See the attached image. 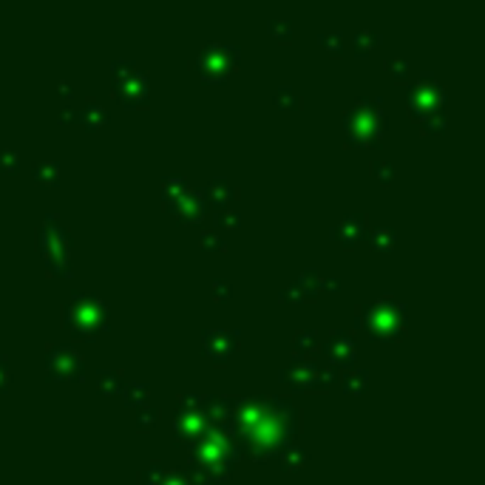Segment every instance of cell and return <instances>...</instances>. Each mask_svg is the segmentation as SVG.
Returning a JSON list of instances; mask_svg holds the SVG:
<instances>
[{"instance_id":"6da1fadb","label":"cell","mask_w":485,"mask_h":485,"mask_svg":"<svg viewBox=\"0 0 485 485\" xmlns=\"http://www.w3.org/2000/svg\"><path fill=\"white\" fill-rule=\"evenodd\" d=\"M298 432V409L289 400H239L230 423V434L239 440V449L256 462H267L293 443Z\"/></svg>"},{"instance_id":"7a4b0ae2","label":"cell","mask_w":485,"mask_h":485,"mask_svg":"<svg viewBox=\"0 0 485 485\" xmlns=\"http://www.w3.org/2000/svg\"><path fill=\"white\" fill-rule=\"evenodd\" d=\"M193 480L196 482H224L230 477L233 462L239 460V443L230 434V429H216L207 425L205 434L193 443Z\"/></svg>"},{"instance_id":"3957f363","label":"cell","mask_w":485,"mask_h":485,"mask_svg":"<svg viewBox=\"0 0 485 485\" xmlns=\"http://www.w3.org/2000/svg\"><path fill=\"white\" fill-rule=\"evenodd\" d=\"M355 326L363 329L369 341H400L406 335V306L395 298H380L361 309L355 315Z\"/></svg>"},{"instance_id":"277c9868","label":"cell","mask_w":485,"mask_h":485,"mask_svg":"<svg viewBox=\"0 0 485 485\" xmlns=\"http://www.w3.org/2000/svg\"><path fill=\"white\" fill-rule=\"evenodd\" d=\"M63 324L74 338L96 341L100 335L108 332V306L103 298L88 296V293L71 296L66 304V313H63Z\"/></svg>"},{"instance_id":"5b68a950","label":"cell","mask_w":485,"mask_h":485,"mask_svg":"<svg viewBox=\"0 0 485 485\" xmlns=\"http://www.w3.org/2000/svg\"><path fill=\"white\" fill-rule=\"evenodd\" d=\"M343 131L349 148H380L386 133V116L380 100H361L343 114Z\"/></svg>"},{"instance_id":"8992f818","label":"cell","mask_w":485,"mask_h":485,"mask_svg":"<svg viewBox=\"0 0 485 485\" xmlns=\"http://www.w3.org/2000/svg\"><path fill=\"white\" fill-rule=\"evenodd\" d=\"M40 253L46 261V273L51 278H71V250H68V233L57 216H49L40 224Z\"/></svg>"},{"instance_id":"52a82bcc","label":"cell","mask_w":485,"mask_h":485,"mask_svg":"<svg viewBox=\"0 0 485 485\" xmlns=\"http://www.w3.org/2000/svg\"><path fill=\"white\" fill-rule=\"evenodd\" d=\"M241 63V49L239 46H224V43H207L202 54L193 60V68L199 71L205 83H227V77L239 68Z\"/></svg>"},{"instance_id":"ba28073f","label":"cell","mask_w":485,"mask_h":485,"mask_svg":"<svg viewBox=\"0 0 485 485\" xmlns=\"http://www.w3.org/2000/svg\"><path fill=\"white\" fill-rule=\"evenodd\" d=\"M445 108V88L434 80V74H420L417 83L409 88V114L417 122L425 114H437Z\"/></svg>"},{"instance_id":"9c48e42d","label":"cell","mask_w":485,"mask_h":485,"mask_svg":"<svg viewBox=\"0 0 485 485\" xmlns=\"http://www.w3.org/2000/svg\"><path fill=\"white\" fill-rule=\"evenodd\" d=\"M207 417L202 409V397H182L179 400V412H176V423H173V432H176V440L185 449H193L205 429H207Z\"/></svg>"},{"instance_id":"30bf717a","label":"cell","mask_w":485,"mask_h":485,"mask_svg":"<svg viewBox=\"0 0 485 485\" xmlns=\"http://www.w3.org/2000/svg\"><path fill=\"white\" fill-rule=\"evenodd\" d=\"M49 380H83L86 378V361L71 346H54L46 355Z\"/></svg>"},{"instance_id":"8fae6325","label":"cell","mask_w":485,"mask_h":485,"mask_svg":"<svg viewBox=\"0 0 485 485\" xmlns=\"http://www.w3.org/2000/svg\"><path fill=\"white\" fill-rule=\"evenodd\" d=\"M202 343H205V355L216 363H227L233 358V352L239 349L241 343V335L236 329H207L202 335Z\"/></svg>"},{"instance_id":"7c38bea8","label":"cell","mask_w":485,"mask_h":485,"mask_svg":"<svg viewBox=\"0 0 485 485\" xmlns=\"http://www.w3.org/2000/svg\"><path fill=\"white\" fill-rule=\"evenodd\" d=\"M324 355H326L329 363L335 366V369H349V366H355V361H358V343L349 332L335 329V332L329 335V341H326Z\"/></svg>"},{"instance_id":"4fadbf2b","label":"cell","mask_w":485,"mask_h":485,"mask_svg":"<svg viewBox=\"0 0 485 485\" xmlns=\"http://www.w3.org/2000/svg\"><path fill=\"white\" fill-rule=\"evenodd\" d=\"M321 369L324 366L315 363V361H306L304 355L296 361V363H289L287 369L281 372V380L289 386V389H318V380H321Z\"/></svg>"},{"instance_id":"5bb4252c","label":"cell","mask_w":485,"mask_h":485,"mask_svg":"<svg viewBox=\"0 0 485 485\" xmlns=\"http://www.w3.org/2000/svg\"><path fill=\"white\" fill-rule=\"evenodd\" d=\"M205 199H202V193L199 190H185L182 196L170 205V210H173V216H176V222L179 224H199L202 219H205Z\"/></svg>"},{"instance_id":"9a60e30c","label":"cell","mask_w":485,"mask_h":485,"mask_svg":"<svg viewBox=\"0 0 485 485\" xmlns=\"http://www.w3.org/2000/svg\"><path fill=\"white\" fill-rule=\"evenodd\" d=\"M114 91H116V96H120V103L125 108H145L148 105V74H142L137 68L122 86H116Z\"/></svg>"},{"instance_id":"2e32d148","label":"cell","mask_w":485,"mask_h":485,"mask_svg":"<svg viewBox=\"0 0 485 485\" xmlns=\"http://www.w3.org/2000/svg\"><path fill=\"white\" fill-rule=\"evenodd\" d=\"M329 239L335 244L352 250L358 247L363 239H366V224H363V216H343L332 230H329Z\"/></svg>"},{"instance_id":"e0dca14e","label":"cell","mask_w":485,"mask_h":485,"mask_svg":"<svg viewBox=\"0 0 485 485\" xmlns=\"http://www.w3.org/2000/svg\"><path fill=\"white\" fill-rule=\"evenodd\" d=\"M202 409H205V417H207L210 425H216V429H230L233 415H236V400L210 397V400H202Z\"/></svg>"},{"instance_id":"ac0fdd59","label":"cell","mask_w":485,"mask_h":485,"mask_svg":"<svg viewBox=\"0 0 485 485\" xmlns=\"http://www.w3.org/2000/svg\"><path fill=\"white\" fill-rule=\"evenodd\" d=\"M199 193H202L205 205L216 207V210H222V207H233V202H236V196H239V190L233 187L227 179H213V182H207L205 190H199Z\"/></svg>"},{"instance_id":"d6986e66","label":"cell","mask_w":485,"mask_h":485,"mask_svg":"<svg viewBox=\"0 0 485 485\" xmlns=\"http://www.w3.org/2000/svg\"><path fill=\"white\" fill-rule=\"evenodd\" d=\"M80 122L88 133H94V131H100V128H105L108 122H111V114H108V108L105 105H100V103H86L83 105V111H80Z\"/></svg>"},{"instance_id":"ffe728a7","label":"cell","mask_w":485,"mask_h":485,"mask_svg":"<svg viewBox=\"0 0 485 485\" xmlns=\"http://www.w3.org/2000/svg\"><path fill=\"white\" fill-rule=\"evenodd\" d=\"M273 460H278V465L284 471H298V469H304V465L309 462V454L304 451V449H298V445H293V443H287L284 449H278V454L273 457Z\"/></svg>"},{"instance_id":"44dd1931","label":"cell","mask_w":485,"mask_h":485,"mask_svg":"<svg viewBox=\"0 0 485 485\" xmlns=\"http://www.w3.org/2000/svg\"><path fill=\"white\" fill-rule=\"evenodd\" d=\"M120 392H122V400H125L128 409H140V406H145V403L150 400V386H148V383H140V380L125 383Z\"/></svg>"},{"instance_id":"7402d4cb","label":"cell","mask_w":485,"mask_h":485,"mask_svg":"<svg viewBox=\"0 0 485 485\" xmlns=\"http://www.w3.org/2000/svg\"><path fill=\"white\" fill-rule=\"evenodd\" d=\"M380 43H383V40H380V34H375V31H369V29H363V31L355 34V40H352V54L358 57V60H366V57H369Z\"/></svg>"},{"instance_id":"603a6c76","label":"cell","mask_w":485,"mask_h":485,"mask_svg":"<svg viewBox=\"0 0 485 485\" xmlns=\"http://www.w3.org/2000/svg\"><path fill=\"white\" fill-rule=\"evenodd\" d=\"M296 284L301 287V296H304V298H318V296H324V276L318 273V270H304Z\"/></svg>"},{"instance_id":"cb8c5ba5","label":"cell","mask_w":485,"mask_h":485,"mask_svg":"<svg viewBox=\"0 0 485 485\" xmlns=\"http://www.w3.org/2000/svg\"><path fill=\"white\" fill-rule=\"evenodd\" d=\"M34 182H37V187H43V190H54L57 185H60V165H57V162H43L40 168L34 170Z\"/></svg>"},{"instance_id":"d4e9b609","label":"cell","mask_w":485,"mask_h":485,"mask_svg":"<svg viewBox=\"0 0 485 485\" xmlns=\"http://www.w3.org/2000/svg\"><path fill=\"white\" fill-rule=\"evenodd\" d=\"M321 343V335H318V329H301V332H296L293 338V352L301 358V355H309V352H315Z\"/></svg>"},{"instance_id":"484cf974","label":"cell","mask_w":485,"mask_h":485,"mask_svg":"<svg viewBox=\"0 0 485 485\" xmlns=\"http://www.w3.org/2000/svg\"><path fill=\"white\" fill-rule=\"evenodd\" d=\"M366 386H369V372H366V369H352V366H349V372L343 378V392L358 397V395L366 392Z\"/></svg>"},{"instance_id":"4316f807","label":"cell","mask_w":485,"mask_h":485,"mask_svg":"<svg viewBox=\"0 0 485 485\" xmlns=\"http://www.w3.org/2000/svg\"><path fill=\"white\" fill-rule=\"evenodd\" d=\"M366 241H369V247L375 250V253H389L397 241V236L389 227H378V230H372V236H366Z\"/></svg>"},{"instance_id":"83f0119b","label":"cell","mask_w":485,"mask_h":485,"mask_svg":"<svg viewBox=\"0 0 485 485\" xmlns=\"http://www.w3.org/2000/svg\"><path fill=\"white\" fill-rule=\"evenodd\" d=\"M187 187L190 185H187L185 176H165V182H162V202H165V207H170Z\"/></svg>"},{"instance_id":"f1b7e54d","label":"cell","mask_w":485,"mask_h":485,"mask_svg":"<svg viewBox=\"0 0 485 485\" xmlns=\"http://www.w3.org/2000/svg\"><path fill=\"white\" fill-rule=\"evenodd\" d=\"M96 389H100V395H120L122 389V378L116 375L114 369H100L96 372Z\"/></svg>"},{"instance_id":"f546056e","label":"cell","mask_w":485,"mask_h":485,"mask_svg":"<svg viewBox=\"0 0 485 485\" xmlns=\"http://www.w3.org/2000/svg\"><path fill=\"white\" fill-rule=\"evenodd\" d=\"M276 108L278 111H298L301 108V96H298V91L296 88H289V86H281L278 91H276Z\"/></svg>"},{"instance_id":"4dcf8cb0","label":"cell","mask_w":485,"mask_h":485,"mask_svg":"<svg viewBox=\"0 0 485 485\" xmlns=\"http://www.w3.org/2000/svg\"><path fill=\"white\" fill-rule=\"evenodd\" d=\"M417 125H420V133H425V137H434V133H445V116H443V111H437V114H425V116H420V120H417Z\"/></svg>"},{"instance_id":"1f68e13d","label":"cell","mask_w":485,"mask_h":485,"mask_svg":"<svg viewBox=\"0 0 485 485\" xmlns=\"http://www.w3.org/2000/svg\"><path fill=\"white\" fill-rule=\"evenodd\" d=\"M318 46H321L329 57H335V60L346 54V43H343L341 34H321V37H318Z\"/></svg>"},{"instance_id":"d6a6232c","label":"cell","mask_w":485,"mask_h":485,"mask_svg":"<svg viewBox=\"0 0 485 485\" xmlns=\"http://www.w3.org/2000/svg\"><path fill=\"white\" fill-rule=\"evenodd\" d=\"M157 423H159V412L157 409H150V406H140L137 409V432H153L157 429Z\"/></svg>"},{"instance_id":"836d02e7","label":"cell","mask_w":485,"mask_h":485,"mask_svg":"<svg viewBox=\"0 0 485 485\" xmlns=\"http://www.w3.org/2000/svg\"><path fill=\"white\" fill-rule=\"evenodd\" d=\"M133 71H137V63H133V60H114V63H111V80H114V88H116V86H122Z\"/></svg>"},{"instance_id":"e575fe53","label":"cell","mask_w":485,"mask_h":485,"mask_svg":"<svg viewBox=\"0 0 485 485\" xmlns=\"http://www.w3.org/2000/svg\"><path fill=\"white\" fill-rule=\"evenodd\" d=\"M267 31L278 43H293V23H289V21H270Z\"/></svg>"},{"instance_id":"d590c367","label":"cell","mask_w":485,"mask_h":485,"mask_svg":"<svg viewBox=\"0 0 485 485\" xmlns=\"http://www.w3.org/2000/svg\"><path fill=\"white\" fill-rule=\"evenodd\" d=\"M21 170V153L17 150H0V176H14Z\"/></svg>"},{"instance_id":"8d00e7d4","label":"cell","mask_w":485,"mask_h":485,"mask_svg":"<svg viewBox=\"0 0 485 485\" xmlns=\"http://www.w3.org/2000/svg\"><path fill=\"white\" fill-rule=\"evenodd\" d=\"M202 250L205 253H213V256H222V253H227V241H224V236H219V233H205Z\"/></svg>"},{"instance_id":"74e56055","label":"cell","mask_w":485,"mask_h":485,"mask_svg":"<svg viewBox=\"0 0 485 485\" xmlns=\"http://www.w3.org/2000/svg\"><path fill=\"white\" fill-rule=\"evenodd\" d=\"M372 179H375L378 185H392V179H395V168H392L389 162H378V165H372Z\"/></svg>"},{"instance_id":"f35d334b","label":"cell","mask_w":485,"mask_h":485,"mask_svg":"<svg viewBox=\"0 0 485 485\" xmlns=\"http://www.w3.org/2000/svg\"><path fill=\"white\" fill-rule=\"evenodd\" d=\"M219 227L222 230H236V227H241V216L233 207H222L219 210Z\"/></svg>"},{"instance_id":"ab89813d","label":"cell","mask_w":485,"mask_h":485,"mask_svg":"<svg viewBox=\"0 0 485 485\" xmlns=\"http://www.w3.org/2000/svg\"><path fill=\"white\" fill-rule=\"evenodd\" d=\"M383 68L389 71L395 80H409V63H406V60H397V57H395V60H386Z\"/></svg>"},{"instance_id":"60d3db41","label":"cell","mask_w":485,"mask_h":485,"mask_svg":"<svg viewBox=\"0 0 485 485\" xmlns=\"http://www.w3.org/2000/svg\"><path fill=\"white\" fill-rule=\"evenodd\" d=\"M140 480H142V485H153V482H165V469L159 462H153L148 471H142L140 474Z\"/></svg>"},{"instance_id":"b9f144b4","label":"cell","mask_w":485,"mask_h":485,"mask_svg":"<svg viewBox=\"0 0 485 485\" xmlns=\"http://www.w3.org/2000/svg\"><path fill=\"white\" fill-rule=\"evenodd\" d=\"M213 298H216V301H230L233 298V287H230L227 278L213 281Z\"/></svg>"},{"instance_id":"7bdbcfd3","label":"cell","mask_w":485,"mask_h":485,"mask_svg":"<svg viewBox=\"0 0 485 485\" xmlns=\"http://www.w3.org/2000/svg\"><path fill=\"white\" fill-rule=\"evenodd\" d=\"M304 296H301V287L293 281V284H289V287H284L281 289V293H278V301L281 304H296V301H301Z\"/></svg>"},{"instance_id":"ee69618b","label":"cell","mask_w":485,"mask_h":485,"mask_svg":"<svg viewBox=\"0 0 485 485\" xmlns=\"http://www.w3.org/2000/svg\"><path fill=\"white\" fill-rule=\"evenodd\" d=\"M57 120H60L63 125H77V120H80V111H77L74 105H66V108H60V114H57Z\"/></svg>"},{"instance_id":"f6af8a7d","label":"cell","mask_w":485,"mask_h":485,"mask_svg":"<svg viewBox=\"0 0 485 485\" xmlns=\"http://www.w3.org/2000/svg\"><path fill=\"white\" fill-rule=\"evenodd\" d=\"M9 383H12V372H9V363H6L3 358H0V392H3V389H6Z\"/></svg>"},{"instance_id":"bcb514c9","label":"cell","mask_w":485,"mask_h":485,"mask_svg":"<svg viewBox=\"0 0 485 485\" xmlns=\"http://www.w3.org/2000/svg\"><path fill=\"white\" fill-rule=\"evenodd\" d=\"M341 289V278H324V293H338Z\"/></svg>"},{"instance_id":"7dc6e473","label":"cell","mask_w":485,"mask_h":485,"mask_svg":"<svg viewBox=\"0 0 485 485\" xmlns=\"http://www.w3.org/2000/svg\"><path fill=\"white\" fill-rule=\"evenodd\" d=\"M57 91H60L63 96H71V86L68 83H57Z\"/></svg>"}]
</instances>
